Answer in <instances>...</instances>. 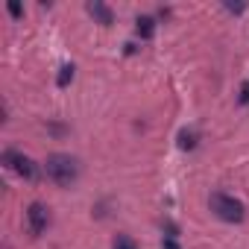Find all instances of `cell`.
<instances>
[{
	"mask_svg": "<svg viewBox=\"0 0 249 249\" xmlns=\"http://www.w3.org/2000/svg\"><path fill=\"white\" fill-rule=\"evenodd\" d=\"M73 71H76L73 65H65V68L59 71V76H56V85H59V88H68V85L73 82Z\"/></svg>",
	"mask_w": 249,
	"mask_h": 249,
	"instance_id": "52a82bcc",
	"label": "cell"
},
{
	"mask_svg": "<svg viewBox=\"0 0 249 249\" xmlns=\"http://www.w3.org/2000/svg\"><path fill=\"white\" fill-rule=\"evenodd\" d=\"M135 30H138L141 38H153V36H156V21L147 18V15H141V18L135 21Z\"/></svg>",
	"mask_w": 249,
	"mask_h": 249,
	"instance_id": "8992f818",
	"label": "cell"
},
{
	"mask_svg": "<svg viewBox=\"0 0 249 249\" xmlns=\"http://www.w3.org/2000/svg\"><path fill=\"white\" fill-rule=\"evenodd\" d=\"M9 15H12V18H21V15H24L21 3H15V0H12V3H9Z\"/></svg>",
	"mask_w": 249,
	"mask_h": 249,
	"instance_id": "30bf717a",
	"label": "cell"
},
{
	"mask_svg": "<svg viewBox=\"0 0 249 249\" xmlns=\"http://www.w3.org/2000/svg\"><path fill=\"white\" fill-rule=\"evenodd\" d=\"M179 147L182 150H194L196 147V132L194 129H182L179 132Z\"/></svg>",
	"mask_w": 249,
	"mask_h": 249,
	"instance_id": "ba28073f",
	"label": "cell"
},
{
	"mask_svg": "<svg viewBox=\"0 0 249 249\" xmlns=\"http://www.w3.org/2000/svg\"><path fill=\"white\" fill-rule=\"evenodd\" d=\"M27 223H30V231L38 237V234H44L47 231V226H50V211H47V205H41V202H33L30 208H27Z\"/></svg>",
	"mask_w": 249,
	"mask_h": 249,
	"instance_id": "277c9868",
	"label": "cell"
},
{
	"mask_svg": "<svg viewBox=\"0 0 249 249\" xmlns=\"http://www.w3.org/2000/svg\"><path fill=\"white\" fill-rule=\"evenodd\" d=\"M114 249H138V243H135L129 234H117V237H114Z\"/></svg>",
	"mask_w": 249,
	"mask_h": 249,
	"instance_id": "9c48e42d",
	"label": "cell"
},
{
	"mask_svg": "<svg viewBox=\"0 0 249 249\" xmlns=\"http://www.w3.org/2000/svg\"><path fill=\"white\" fill-rule=\"evenodd\" d=\"M161 246H164V249H182V246H179L173 237H164V243H161Z\"/></svg>",
	"mask_w": 249,
	"mask_h": 249,
	"instance_id": "7c38bea8",
	"label": "cell"
},
{
	"mask_svg": "<svg viewBox=\"0 0 249 249\" xmlns=\"http://www.w3.org/2000/svg\"><path fill=\"white\" fill-rule=\"evenodd\" d=\"M44 173L59 188H71L79 179V161L73 156H68V153H50L47 161H44Z\"/></svg>",
	"mask_w": 249,
	"mask_h": 249,
	"instance_id": "6da1fadb",
	"label": "cell"
},
{
	"mask_svg": "<svg viewBox=\"0 0 249 249\" xmlns=\"http://www.w3.org/2000/svg\"><path fill=\"white\" fill-rule=\"evenodd\" d=\"M3 164H6L12 173H18L21 179H27V182H36V179H38V167H36V161H33L30 156L18 153V150H6V153H3Z\"/></svg>",
	"mask_w": 249,
	"mask_h": 249,
	"instance_id": "3957f363",
	"label": "cell"
},
{
	"mask_svg": "<svg viewBox=\"0 0 249 249\" xmlns=\"http://www.w3.org/2000/svg\"><path fill=\"white\" fill-rule=\"evenodd\" d=\"M240 103H243V106L249 103V82H243V85H240Z\"/></svg>",
	"mask_w": 249,
	"mask_h": 249,
	"instance_id": "8fae6325",
	"label": "cell"
},
{
	"mask_svg": "<svg viewBox=\"0 0 249 249\" xmlns=\"http://www.w3.org/2000/svg\"><path fill=\"white\" fill-rule=\"evenodd\" d=\"M226 9H229V12H243L246 6H243V3H237V6H234V3H226Z\"/></svg>",
	"mask_w": 249,
	"mask_h": 249,
	"instance_id": "4fadbf2b",
	"label": "cell"
},
{
	"mask_svg": "<svg viewBox=\"0 0 249 249\" xmlns=\"http://www.w3.org/2000/svg\"><path fill=\"white\" fill-rule=\"evenodd\" d=\"M85 9H88V15H91L97 24H103V27H111V24H114V12H111L106 3H100V0H91Z\"/></svg>",
	"mask_w": 249,
	"mask_h": 249,
	"instance_id": "5b68a950",
	"label": "cell"
},
{
	"mask_svg": "<svg viewBox=\"0 0 249 249\" xmlns=\"http://www.w3.org/2000/svg\"><path fill=\"white\" fill-rule=\"evenodd\" d=\"M208 205H211V211H214L220 220H226V223H240L243 214H246V211H243V202L234 199V196H229V194H211Z\"/></svg>",
	"mask_w": 249,
	"mask_h": 249,
	"instance_id": "7a4b0ae2",
	"label": "cell"
}]
</instances>
